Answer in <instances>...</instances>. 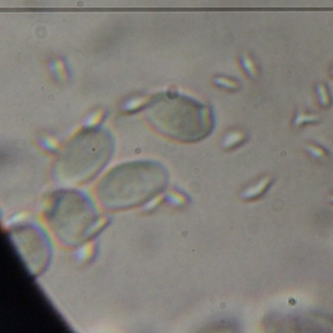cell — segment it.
<instances>
[{"mask_svg":"<svg viewBox=\"0 0 333 333\" xmlns=\"http://www.w3.org/2000/svg\"><path fill=\"white\" fill-rule=\"evenodd\" d=\"M15 242L30 271L40 272L49 258V246L45 237L33 228H25L13 235Z\"/></svg>","mask_w":333,"mask_h":333,"instance_id":"5","label":"cell"},{"mask_svg":"<svg viewBox=\"0 0 333 333\" xmlns=\"http://www.w3.org/2000/svg\"><path fill=\"white\" fill-rule=\"evenodd\" d=\"M149 121L162 134L194 142L204 138L212 128V118L203 106L182 96H163L147 110Z\"/></svg>","mask_w":333,"mask_h":333,"instance_id":"2","label":"cell"},{"mask_svg":"<svg viewBox=\"0 0 333 333\" xmlns=\"http://www.w3.org/2000/svg\"><path fill=\"white\" fill-rule=\"evenodd\" d=\"M166 175L160 166L134 162L117 167L101 182L98 197L109 209H126L142 204L165 186Z\"/></svg>","mask_w":333,"mask_h":333,"instance_id":"1","label":"cell"},{"mask_svg":"<svg viewBox=\"0 0 333 333\" xmlns=\"http://www.w3.org/2000/svg\"><path fill=\"white\" fill-rule=\"evenodd\" d=\"M109 139L102 132H87L74 142L63 154L60 173L70 182L87 181L108 157Z\"/></svg>","mask_w":333,"mask_h":333,"instance_id":"4","label":"cell"},{"mask_svg":"<svg viewBox=\"0 0 333 333\" xmlns=\"http://www.w3.org/2000/svg\"><path fill=\"white\" fill-rule=\"evenodd\" d=\"M49 220L54 232L63 242L77 244L90 235L97 215L85 197L68 192L55 198L49 210Z\"/></svg>","mask_w":333,"mask_h":333,"instance_id":"3","label":"cell"}]
</instances>
